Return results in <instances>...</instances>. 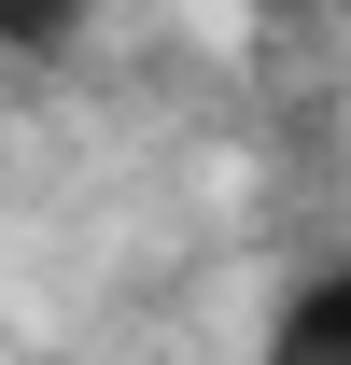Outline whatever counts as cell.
<instances>
[{
    "mask_svg": "<svg viewBox=\"0 0 351 365\" xmlns=\"http://www.w3.org/2000/svg\"><path fill=\"white\" fill-rule=\"evenodd\" d=\"M267 365H351V267H323V281H295V295H281Z\"/></svg>",
    "mask_w": 351,
    "mask_h": 365,
    "instance_id": "obj_1",
    "label": "cell"
},
{
    "mask_svg": "<svg viewBox=\"0 0 351 365\" xmlns=\"http://www.w3.org/2000/svg\"><path fill=\"white\" fill-rule=\"evenodd\" d=\"M253 14H323V0H253Z\"/></svg>",
    "mask_w": 351,
    "mask_h": 365,
    "instance_id": "obj_3",
    "label": "cell"
},
{
    "mask_svg": "<svg viewBox=\"0 0 351 365\" xmlns=\"http://www.w3.org/2000/svg\"><path fill=\"white\" fill-rule=\"evenodd\" d=\"M85 14H98V0H0V56H56Z\"/></svg>",
    "mask_w": 351,
    "mask_h": 365,
    "instance_id": "obj_2",
    "label": "cell"
}]
</instances>
